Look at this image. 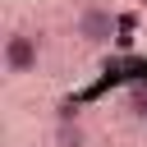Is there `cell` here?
<instances>
[{
  "label": "cell",
  "instance_id": "6da1fadb",
  "mask_svg": "<svg viewBox=\"0 0 147 147\" xmlns=\"http://www.w3.org/2000/svg\"><path fill=\"white\" fill-rule=\"evenodd\" d=\"M74 32H78L87 46H110V41H119V14L106 9V5H87V9H78Z\"/></svg>",
  "mask_w": 147,
  "mask_h": 147
},
{
  "label": "cell",
  "instance_id": "7a4b0ae2",
  "mask_svg": "<svg viewBox=\"0 0 147 147\" xmlns=\"http://www.w3.org/2000/svg\"><path fill=\"white\" fill-rule=\"evenodd\" d=\"M37 37L32 32H9L5 37V51H0V60H5V74L9 78H23V74H32L37 69Z\"/></svg>",
  "mask_w": 147,
  "mask_h": 147
},
{
  "label": "cell",
  "instance_id": "3957f363",
  "mask_svg": "<svg viewBox=\"0 0 147 147\" xmlns=\"http://www.w3.org/2000/svg\"><path fill=\"white\" fill-rule=\"evenodd\" d=\"M55 147H87V133H83V124L64 110L60 115V124H55Z\"/></svg>",
  "mask_w": 147,
  "mask_h": 147
},
{
  "label": "cell",
  "instance_id": "277c9868",
  "mask_svg": "<svg viewBox=\"0 0 147 147\" xmlns=\"http://www.w3.org/2000/svg\"><path fill=\"white\" fill-rule=\"evenodd\" d=\"M129 110H133L138 119H147V78H133V87H129Z\"/></svg>",
  "mask_w": 147,
  "mask_h": 147
},
{
  "label": "cell",
  "instance_id": "5b68a950",
  "mask_svg": "<svg viewBox=\"0 0 147 147\" xmlns=\"http://www.w3.org/2000/svg\"><path fill=\"white\" fill-rule=\"evenodd\" d=\"M142 5H147V0H142Z\"/></svg>",
  "mask_w": 147,
  "mask_h": 147
}]
</instances>
